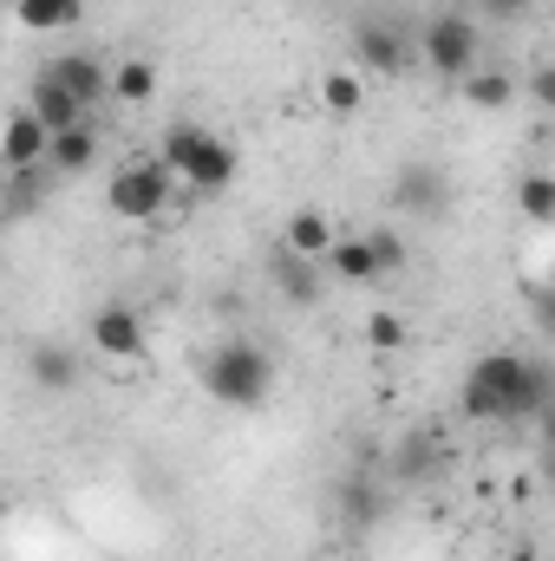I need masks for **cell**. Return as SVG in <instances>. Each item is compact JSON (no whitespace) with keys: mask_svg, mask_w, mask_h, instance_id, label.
Wrapping results in <instances>:
<instances>
[{"mask_svg":"<svg viewBox=\"0 0 555 561\" xmlns=\"http://www.w3.org/2000/svg\"><path fill=\"white\" fill-rule=\"evenodd\" d=\"M464 419L477 424H523L550 412V366L530 359V353H484L471 373H464V392H457Z\"/></svg>","mask_w":555,"mask_h":561,"instance_id":"obj_1","label":"cell"},{"mask_svg":"<svg viewBox=\"0 0 555 561\" xmlns=\"http://www.w3.org/2000/svg\"><path fill=\"white\" fill-rule=\"evenodd\" d=\"M196 379H203V392L216 399V405H236V412H249V405H262L269 399V386H275V359L256 346V340H223V346H209L203 353V366H196Z\"/></svg>","mask_w":555,"mask_h":561,"instance_id":"obj_2","label":"cell"},{"mask_svg":"<svg viewBox=\"0 0 555 561\" xmlns=\"http://www.w3.org/2000/svg\"><path fill=\"white\" fill-rule=\"evenodd\" d=\"M157 163L177 176V183H190V190H203V196H216V190H229L236 183V170H242V157H236V144H223L216 131H203V125H170L163 144H157Z\"/></svg>","mask_w":555,"mask_h":561,"instance_id":"obj_3","label":"cell"},{"mask_svg":"<svg viewBox=\"0 0 555 561\" xmlns=\"http://www.w3.org/2000/svg\"><path fill=\"white\" fill-rule=\"evenodd\" d=\"M412 53L438 72V79H464V72H477L484 33H477V20H471V13H431Z\"/></svg>","mask_w":555,"mask_h":561,"instance_id":"obj_4","label":"cell"},{"mask_svg":"<svg viewBox=\"0 0 555 561\" xmlns=\"http://www.w3.org/2000/svg\"><path fill=\"white\" fill-rule=\"evenodd\" d=\"M170 190H177V176H170L157 157H132V163H118V176L105 183V203H112V216H125V222H157V216L170 209Z\"/></svg>","mask_w":555,"mask_h":561,"instance_id":"obj_5","label":"cell"},{"mask_svg":"<svg viewBox=\"0 0 555 561\" xmlns=\"http://www.w3.org/2000/svg\"><path fill=\"white\" fill-rule=\"evenodd\" d=\"M353 53H360V66H366V72H393V79L418 59L412 33H406L399 20H386V13H373V20H360V26H353Z\"/></svg>","mask_w":555,"mask_h":561,"instance_id":"obj_6","label":"cell"},{"mask_svg":"<svg viewBox=\"0 0 555 561\" xmlns=\"http://www.w3.org/2000/svg\"><path fill=\"white\" fill-rule=\"evenodd\" d=\"M86 340H92L105 359H138V353H144V313H138V307H125V300H112V307H99V313H92Z\"/></svg>","mask_w":555,"mask_h":561,"instance_id":"obj_7","label":"cell"},{"mask_svg":"<svg viewBox=\"0 0 555 561\" xmlns=\"http://www.w3.org/2000/svg\"><path fill=\"white\" fill-rule=\"evenodd\" d=\"M39 72H46V79H59V85H66L86 112L112 92V66H105L99 53H59V59H53V66H39Z\"/></svg>","mask_w":555,"mask_h":561,"instance_id":"obj_8","label":"cell"},{"mask_svg":"<svg viewBox=\"0 0 555 561\" xmlns=\"http://www.w3.org/2000/svg\"><path fill=\"white\" fill-rule=\"evenodd\" d=\"M0 163H7V170H39V163H46V125H39L26 105L0 118Z\"/></svg>","mask_w":555,"mask_h":561,"instance_id":"obj_9","label":"cell"},{"mask_svg":"<svg viewBox=\"0 0 555 561\" xmlns=\"http://www.w3.org/2000/svg\"><path fill=\"white\" fill-rule=\"evenodd\" d=\"M26 112L46 125V138H53V131H72V125H86V118H92V112H86V105H79V99L59 85V79H46V72L33 79V92H26Z\"/></svg>","mask_w":555,"mask_h":561,"instance_id":"obj_10","label":"cell"},{"mask_svg":"<svg viewBox=\"0 0 555 561\" xmlns=\"http://www.w3.org/2000/svg\"><path fill=\"white\" fill-rule=\"evenodd\" d=\"M46 163H53L59 176L92 170V163H99V131H92V118H86V125H72V131H53V138H46Z\"/></svg>","mask_w":555,"mask_h":561,"instance_id":"obj_11","label":"cell"},{"mask_svg":"<svg viewBox=\"0 0 555 561\" xmlns=\"http://www.w3.org/2000/svg\"><path fill=\"white\" fill-rule=\"evenodd\" d=\"M26 373H33V386H39V392H53V399L79 386V359H72L66 346H53V340H39V346L26 353Z\"/></svg>","mask_w":555,"mask_h":561,"instance_id":"obj_12","label":"cell"},{"mask_svg":"<svg viewBox=\"0 0 555 561\" xmlns=\"http://www.w3.org/2000/svg\"><path fill=\"white\" fill-rule=\"evenodd\" d=\"M327 268H333V280H347V287H373V280H380V262H373L366 236H333Z\"/></svg>","mask_w":555,"mask_h":561,"instance_id":"obj_13","label":"cell"},{"mask_svg":"<svg viewBox=\"0 0 555 561\" xmlns=\"http://www.w3.org/2000/svg\"><path fill=\"white\" fill-rule=\"evenodd\" d=\"M333 236H340V229H333L320 209H294V216H287V229H281L287 255H301V262H307V255H327V249H333Z\"/></svg>","mask_w":555,"mask_h":561,"instance_id":"obj_14","label":"cell"},{"mask_svg":"<svg viewBox=\"0 0 555 561\" xmlns=\"http://www.w3.org/2000/svg\"><path fill=\"white\" fill-rule=\"evenodd\" d=\"M457 85H464V105H471V112H503V105L517 99V72H503V66H497V72L477 66V72H464Z\"/></svg>","mask_w":555,"mask_h":561,"instance_id":"obj_15","label":"cell"},{"mask_svg":"<svg viewBox=\"0 0 555 561\" xmlns=\"http://www.w3.org/2000/svg\"><path fill=\"white\" fill-rule=\"evenodd\" d=\"M393 203L399 209H412V216H431V209H444V176L438 170H399V183H393Z\"/></svg>","mask_w":555,"mask_h":561,"instance_id":"obj_16","label":"cell"},{"mask_svg":"<svg viewBox=\"0 0 555 561\" xmlns=\"http://www.w3.org/2000/svg\"><path fill=\"white\" fill-rule=\"evenodd\" d=\"M79 13H86V0H13V20L33 33H66V26H79Z\"/></svg>","mask_w":555,"mask_h":561,"instance_id":"obj_17","label":"cell"},{"mask_svg":"<svg viewBox=\"0 0 555 561\" xmlns=\"http://www.w3.org/2000/svg\"><path fill=\"white\" fill-rule=\"evenodd\" d=\"M320 105H327L333 118H353V112L366 105V79H360V72H320Z\"/></svg>","mask_w":555,"mask_h":561,"instance_id":"obj_18","label":"cell"},{"mask_svg":"<svg viewBox=\"0 0 555 561\" xmlns=\"http://www.w3.org/2000/svg\"><path fill=\"white\" fill-rule=\"evenodd\" d=\"M112 92H118L125 105H144V99L157 92V66H150V59H125V66H112Z\"/></svg>","mask_w":555,"mask_h":561,"instance_id":"obj_19","label":"cell"},{"mask_svg":"<svg viewBox=\"0 0 555 561\" xmlns=\"http://www.w3.org/2000/svg\"><path fill=\"white\" fill-rule=\"evenodd\" d=\"M517 203H523V216H530V222H555V176L530 170V176H523V190H517Z\"/></svg>","mask_w":555,"mask_h":561,"instance_id":"obj_20","label":"cell"},{"mask_svg":"<svg viewBox=\"0 0 555 561\" xmlns=\"http://www.w3.org/2000/svg\"><path fill=\"white\" fill-rule=\"evenodd\" d=\"M366 249H373L380 275H399V268H406V242H399L393 229H373V236H366Z\"/></svg>","mask_w":555,"mask_h":561,"instance_id":"obj_21","label":"cell"},{"mask_svg":"<svg viewBox=\"0 0 555 561\" xmlns=\"http://www.w3.org/2000/svg\"><path fill=\"white\" fill-rule=\"evenodd\" d=\"M281 294H287V300H314V294H320V280L301 268V255H281Z\"/></svg>","mask_w":555,"mask_h":561,"instance_id":"obj_22","label":"cell"},{"mask_svg":"<svg viewBox=\"0 0 555 561\" xmlns=\"http://www.w3.org/2000/svg\"><path fill=\"white\" fill-rule=\"evenodd\" d=\"M366 340H373L380 353H399V346H406V320H399V313H373V320H366Z\"/></svg>","mask_w":555,"mask_h":561,"instance_id":"obj_23","label":"cell"},{"mask_svg":"<svg viewBox=\"0 0 555 561\" xmlns=\"http://www.w3.org/2000/svg\"><path fill=\"white\" fill-rule=\"evenodd\" d=\"M530 7H536V0H477V13H484V20H523Z\"/></svg>","mask_w":555,"mask_h":561,"instance_id":"obj_24","label":"cell"}]
</instances>
